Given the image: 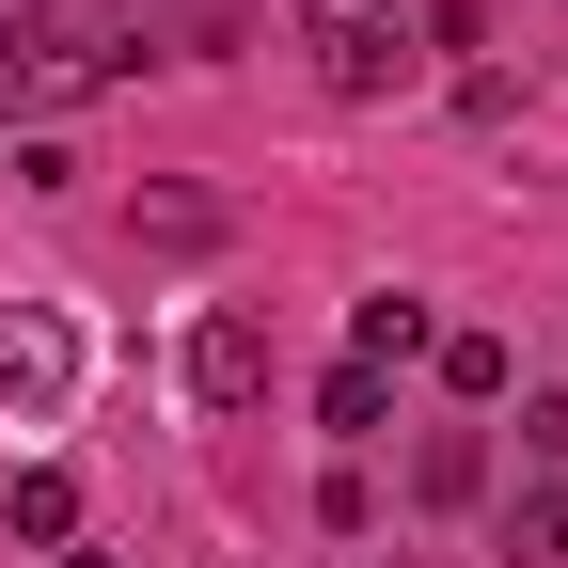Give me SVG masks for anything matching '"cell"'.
Returning <instances> with one entry per match:
<instances>
[{
    "label": "cell",
    "instance_id": "1",
    "mask_svg": "<svg viewBox=\"0 0 568 568\" xmlns=\"http://www.w3.org/2000/svg\"><path fill=\"white\" fill-rule=\"evenodd\" d=\"M316 80H332V95H395V80H410L395 0H316Z\"/></svg>",
    "mask_w": 568,
    "mask_h": 568
},
{
    "label": "cell",
    "instance_id": "2",
    "mask_svg": "<svg viewBox=\"0 0 568 568\" xmlns=\"http://www.w3.org/2000/svg\"><path fill=\"white\" fill-rule=\"evenodd\" d=\"M253 395H268V332L253 316H205L190 332V410H253Z\"/></svg>",
    "mask_w": 568,
    "mask_h": 568
},
{
    "label": "cell",
    "instance_id": "3",
    "mask_svg": "<svg viewBox=\"0 0 568 568\" xmlns=\"http://www.w3.org/2000/svg\"><path fill=\"white\" fill-rule=\"evenodd\" d=\"M426 347H443V316H426V301H395V284H379V301H347V364H426Z\"/></svg>",
    "mask_w": 568,
    "mask_h": 568
},
{
    "label": "cell",
    "instance_id": "4",
    "mask_svg": "<svg viewBox=\"0 0 568 568\" xmlns=\"http://www.w3.org/2000/svg\"><path fill=\"white\" fill-rule=\"evenodd\" d=\"M48 395H63V332L32 301H0V410H48Z\"/></svg>",
    "mask_w": 568,
    "mask_h": 568
},
{
    "label": "cell",
    "instance_id": "5",
    "mask_svg": "<svg viewBox=\"0 0 568 568\" xmlns=\"http://www.w3.org/2000/svg\"><path fill=\"white\" fill-rule=\"evenodd\" d=\"M0 521H17L32 552H80V474H63V458H32L17 489H0Z\"/></svg>",
    "mask_w": 568,
    "mask_h": 568
},
{
    "label": "cell",
    "instance_id": "6",
    "mask_svg": "<svg viewBox=\"0 0 568 568\" xmlns=\"http://www.w3.org/2000/svg\"><path fill=\"white\" fill-rule=\"evenodd\" d=\"M426 364H443V395H458V410H506V379H521V364H506V332H443Z\"/></svg>",
    "mask_w": 568,
    "mask_h": 568
},
{
    "label": "cell",
    "instance_id": "7",
    "mask_svg": "<svg viewBox=\"0 0 568 568\" xmlns=\"http://www.w3.org/2000/svg\"><path fill=\"white\" fill-rule=\"evenodd\" d=\"M316 426H332V443H379V426H395V379L379 364H332L316 379Z\"/></svg>",
    "mask_w": 568,
    "mask_h": 568
},
{
    "label": "cell",
    "instance_id": "8",
    "mask_svg": "<svg viewBox=\"0 0 568 568\" xmlns=\"http://www.w3.org/2000/svg\"><path fill=\"white\" fill-rule=\"evenodd\" d=\"M506 552H521V568H568V474H537L521 506H506Z\"/></svg>",
    "mask_w": 568,
    "mask_h": 568
},
{
    "label": "cell",
    "instance_id": "9",
    "mask_svg": "<svg viewBox=\"0 0 568 568\" xmlns=\"http://www.w3.org/2000/svg\"><path fill=\"white\" fill-rule=\"evenodd\" d=\"M410 489H426V506H474V489H489V443H474V426H443V443L410 458Z\"/></svg>",
    "mask_w": 568,
    "mask_h": 568
},
{
    "label": "cell",
    "instance_id": "10",
    "mask_svg": "<svg viewBox=\"0 0 568 568\" xmlns=\"http://www.w3.org/2000/svg\"><path fill=\"white\" fill-rule=\"evenodd\" d=\"M142 237H159V253H205V237H222V205H205V190H142Z\"/></svg>",
    "mask_w": 568,
    "mask_h": 568
},
{
    "label": "cell",
    "instance_id": "11",
    "mask_svg": "<svg viewBox=\"0 0 568 568\" xmlns=\"http://www.w3.org/2000/svg\"><path fill=\"white\" fill-rule=\"evenodd\" d=\"M521 458H537V474H568V395H521Z\"/></svg>",
    "mask_w": 568,
    "mask_h": 568
},
{
    "label": "cell",
    "instance_id": "12",
    "mask_svg": "<svg viewBox=\"0 0 568 568\" xmlns=\"http://www.w3.org/2000/svg\"><path fill=\"white\" fill-rule=\"evenodd\" d=\"M0 126H17V48H0Z\"/></svg>",
    "mask_w": 568,
    "mask_h": 568
},
{
    "label": "cell",
    "instance_id": "13",
    "mask_svg": "<svg viewBox=\"0 0 568 568\" xmlns=\"http://www.w3.org/2000/svg\"><path fill=\"white\" fill-rule=\"evenodd\" d=\"M48 568H111V552H48Z\"/></svg>",
    "mask_w": 568,
    "mask_h": 568
}]
</instances>
